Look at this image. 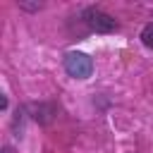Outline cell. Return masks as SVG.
Wrapping results in <instances>:
<instances>
[{"label":"cell","instance_id":"cell-3","mask_svg":"<svg viewBox=\"0 0 153 153\" xmlns=\"http://www.w3.org/2000/svg\"><path fill=\"white\" fill-rule=\"evenodd\" d=\"M139 38H141V43H143L146 48H151V50H153V22H151V24H146V26L141 29V36H139Z\"/></svg>","mask_w":153,"mask_h":153},{"label":"cell","instance_id":"cell-1","mask_svg":"<svg viewBox=\"0 0 153 153\" xmlns=\"http://www.w3.org/2000/svg\"><path fill=\"white\" fill-rule=\"evenodd\" d=\"M81 19H84L86 29H88V31H96V33H110V31L117 29V22H115L110 14L100 12L98 7H86V10L81 12Z\"/></svg>","mask_w":153,"mask_h":153},{"label":"cell","instance_id":"cell-4","mask_svg":"<svg viewBox=\"0 0 153 153\" xmlns=\"http://www.w3.org/2000/svg\"><path fill=\"white\" fill-rule=\"evenodd\" d=\"M5 153H12V148H5Z\"/></svg>","mask_w":153,"mask_h":153},{"label":"cell","instance_id":"cell-2","mask_svg":"<svg viewBox=\"0 0 153 153\" xmlns=\"http://www.w3.org/2000/svg\"><path fill=\"white\" fill-rule=\"evenodd\" d=\"M65 69H67V74L74 76V79H86V76H91V72H93V62H91V57H88L86 53H67V57H65Z\"/></svg>","mask_w":153,"mask_h":153}]
</instances>
